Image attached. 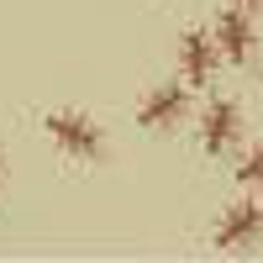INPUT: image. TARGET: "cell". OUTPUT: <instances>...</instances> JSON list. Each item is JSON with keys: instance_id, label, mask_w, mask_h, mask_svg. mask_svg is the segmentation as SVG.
Instances as JSON below:
<instances>
[{"instance_id": "cell-1", "label": "cell", "mask_w": 263, "mask_h": 263, "mask_svg": "<svg viewBox=\"0 0 263 263\" xmlns=\"http://www.w3.org/2000/svg\"><path fill=\"white\" fill-rule=\"evenodd\" d=\"M42 132H48L53 147L69 153L74 163L100 158V153H105V132H100V121L84 116V111H48V116H42Z\"/></svg>"}, {"instance_id": "cell-2", "label": "cell", "mask_w": 263, "mask_h": 263, "mask_svg": "<svg viewBox=\"0 0 263 263\" xmlns=\"http://www.w3.org/2000/svg\"><path fill=\"white\" fill-rule=\"evenodd\" d=\"M258 237H263V205L258 200H237L221 221H216L211 248L216 253H248V248H258Z\"/></svg>"}, {"instance_id": "cell-3", "label": "cell", "mask_w": 263, "mask_h": 263, "mask_svg": "<svg viewBox=\"0 0 263 263\" xmlns=\"http://www.w3.org/2000/svg\"><path fill=\"white\" fill-rule=\"evenodd\" d=\"M216 63H221L216 32H200V27L179 32V79L190 84V90H205V84L216 79Z\"/></svg>"}, {"instance_id": "cell-4", "label": "cell", "mask_w": 263, "mask_h": 263, "mask_svg": "<svg viewBox=\"0 0 263 263\" xmlns=\"http://www.w3.org/2000/svg\"><path fill=\"white\" fill-rule=\"evenodd\" d=\"M237 137H242V105L237 100H211L205 116H200V153L205 158H221V153L237 147Z\"/></svg>"}, {"instance_id": "cell-5", "label": "cell", "mask_w": 263, "mask_h": 263, "mask_svg": "<svg viewBox=\"0 0 263 263\" xmlns=\"http://www.w3.org/2000/svg\"><path fill=\"white\" fill-rule=\"evenodd\" d=\"M216 48H221V58L227 63H253V53H258V32H253V11H242V6H227L221 16H216Z\"/></svg>"}, {"instance_id": "cell-6", "label": "cell", "mask_w": 263, "mask_h": 263, "mask_svg": "<svg viewBox=\"0 0 263 263\" xmlns=\"http://www.w3.org/2000/svg\"><path fill=\"white\" fill-rule=\"evenodd\" d=\"M190 116V84H158V90H147L142 105H137V121L147 132H168Z\"/></svg>"}, {"instance_id": "cell-7", "label": "cell", "mask_w": 263, "mask_h": 263, "mask_svg": "<svg viewBox=\"0 0 263 263\" xmlns=\"http://www.w3.org/2000/svg\"><path fill=\"white\" fill-rule=\"evenodd\" d=\"M237 179H242L248 190H263V142H258V147L248 153L242 163H237Z\"/></svg>"}, {"instance_id": "cell-8", "label": "cell", "mask_w": 263, "mask_h": 263, "mask_svg": "<svg viewBox=\"0 0 263 263\" xmlns=\"http://www.w3.org/2000/svg\"><path fill=\"white\" fill-rule=\"evenodd\" d=\"M227 6H242V11H263V0H227Z\"/></svg>"}, {"instance_id": "cell-9", "label": "cell", "mask_w": 263, "mask_h": 263, "mask_svg": "<svg viewBox=\"0 0 263 263\" xmlns=\"http://www.w3.org/2000/svg\"><path fill=\"white\" fill-rule=\"evenodd\" d=\"M0 179H6V153H0Z\"/></svg>"}]
</instances>
